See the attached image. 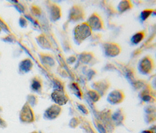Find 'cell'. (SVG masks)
Segmentation results:
<instances>
[{"mask_svg": "<svg viewBox=\"0 0 156 133\" xmlns=\"http://www.w3.org/2000/svg\"><path fill=\"white\" fill-rule=\"evenodd\" d=\"M140 68L144 73L146 74L150 72L153 69L152 60L148 57H146L143 59L140 65Z\"/></svg>", "mask_w": 156, "mask_h": 133, "instance_id": "5", "label": "cell"}, {"mask_svg": "<svg viewBox=\"0 0 156 133\" xmlns=\"http://www.w3.org/2000/svg\"><path fill=\"white\" fill-rule=\"evenodd\" d=\"M89 96L92 99L93 101L96 102L97 100H98L99 99V96L98 93L94 91H91L89 92L88 93Z\"/></svg>", "mask_w": 156, "mask_h": 133, "instance_id": "13", "label": "cell"}, {"mask_svg": "<svg viewBox=\"0 0 156 133\" xmlns=\"http://www.w3.org/2000/svg\"><path fill=\"white\" fill-rule=\"evenodd\" d=\"M32 87V89H33L34 90L37 91V90H39V89L41 88V83H40L38 81L35 80V81L33 82Z\"/></svg>", "mask_w": 156, "mask_h": 133, "instance_id": "17", "label": "cell"}, {"mask_svg": "<svg viewBox=\"0 0 156 133\" xmlns=\"http://www.w3.org/2000/svg\"><path fill=\"white\" fill-rule=\"evenodd\" d=\"M129 5L130 4L129 3L128 1H123L120 4V6H119V9H121V11H124L126 9H129Z\"/></svg>", "mask_w": 156, "mask_h": 133, "instance_id": "16", "label": "cell"}, {"mask_svg": "<svg viewBox=\"0 0 156 133\" xmlns=\"http://www.w3.org/2000/svg\"><path fill=\"white\" fill-rule=\"evenodd\" d=\"M120 51L119 46L115 44L109 43L105 46V51L108 56H116L120 53Z\"/></svg>", "mask_w": 156, "mask_h": 133, "instance_id": "7", "label": "cell"}, {"mask_svg": "<svg viewBox=\"0 0 156 133\" xmlns=\"http://www.w3.org/2000/svg\"><path fill=\"white\" fill-rule=\"evenodd\" d=\"M151 13H152V10L146 9V10L143 11L141 14V18H142V19L145 20L147 18H148V17Z\"/></svg>", "mask_w": 156, "mask_h": 133, "instance_id": "15", "label": "cell"}, {"mask_svg": "<svg viewBox=\"0 0 156 133\" xmlns=\"http://www.w3.org/2000/svg\"><path fill=\"white\" fill-rule=\"evenodd\" d=\"M78 107L80 108V109L81 110H82L84 113H88V111H87V109L85 108V107H84L83 105H79V106H78Z\"/></svg>", "mask_w": 156, "mask_h": 133, "instance_id": "18", "label": "cell"}, {"mask_svg": "<svg viewBox=\"0 0 156 133\" xmlns=\"http://www.w3.org/2000/svg\"><path fill=\"white\" fill-rule=\"evenodd\" d=\"M123 98V93L119 91H115L110 93L108 96V100L112 104L120 103Z\"/></svg>", "mask_w": 156, "mask_h": 133, "instance_id": "6", "label": "cell"}, {"mask_svg": "<svg viewBox=\"0 0 156 133\" xmlns=\"http://www.w3.org/2000/svg\"><path fill=\"white\" fill-rule=\"evenodd\" d=\"M87 23L91 29L98 30L102 27V21L97 14H93Z\"/></svg>", "mask_w": 156, "mask_h": 133, "instance_id": "3", "label": "cell"}, {"mask_svg": "<svg viewBox=\"0 0 156 133\" xmlns=\"http://www.w3.org/2000/svg\"><path fill=\"white\" fill-rule=\"evenodd\" d=\"M142 133H152V132L149 131V130H145V131H143V132H142Z\"/></svg>", "mask_w": 156, "mask_h": 133, "instance_id": "19", "label": "cell"}, {"mask_svg": "<svg viewBox=\"0 0 156 133\" xmlns=\"http://www.w3.org/2000/svg\"><path fill=\"white\" fill-rule=\"evenodd\" d=\"M71 89L75 93L76 96H78L79 98H81V93L80 90V88H78L77 85L76 84H71Z\"/></svg>", "mask_w": 156, "mask_h": 133, "instance_id": "14", "label": "cell"}, {"mask_svg": "<svg viewBox=\"0 0 156 133\" xmlns=\"http://www.w3.org/2000/svg\"><path fill=\"white\" fill-rule=\"evenodd\" d=\"M51 98L57 105H64L67 102L68 99L64 92L61 89L54 91L51 94Z\"/></svg>", "mask_w": 156, "mask_h": 133, "instance_id": "2", "label": "cell"}, {"mask_svg": "<svg viewBox=\"0 0 156 133\" xmlns=\"http://www.w3.org/2000/svg\"><path fill=\"white\" fill-rule=\"evenodd\" d=\"M51 18L53 20H57L60 16V10L57 5H54L51 7Z\"/></svg>", "mask_w": 156, "mask_h": 133, "instance_id": "10", "label": "cell"}, {"mask_svg": "<svg viewBox=\"0 0 156 133\" xmlns=\"http://www.w3.org/2000/svg\"><path fill=\"white\" fill-rule=\"evenodd\" d=\"M71 17L72 19H79L82 18L83 17V12L82 10L80 8H78L77 7H74L71 9Z\"/></svg>", "mask_w": 156, "mask_h": 133, "instance_id": "9", "label": "cell"}, {"mask_svg": "<svg viewBox=\"0 0 156 133\" xmlns=\"http://www.w3.org/2000/svg\"><path fill=\"white\" fill-rule=\"evenodd\" d=\"M32 65V64L31 61L29 60H26L22 62L21 65H20V68L22 71H23L25 72H28L30 70Z\"/></svg>", "mask_w": 156, "mask_h": 133, "instance_id": "11", "label": "cell"}, {"mask_svg": "<svg viewBox=\"0 0 156 133\" xmlns=\"http://www.w3.org/2000/svg\"><path fill=\"white\" fill-rule=\"evenodd\" d=\"M61 112V108L58 105H53L46 111L45 116L49 119L56 118Z\"/></svg>", "mask_w": 156, "mask_h": 133, "instance_id": "4", "label": "cell"}, {"mask_svg": "<svg viewBox=\"0 0 156 133\" xmlns=\"http://www.w3.org/2000/svg\"><path fill=\"white\" fill-rule=\"evenodd\" d=\"M22 119L25 121H31L34 119L33 113L28 106H25L22 111Z\"/></svg>", "mask_w": 156, "mask_h": 133, "instance_id": "8", "label": "cell"}, {"mask_svg": "<svg viewBox=\"0 0 156 133\" xmlns=\"http://www.w3.org/2000/svg\"><path fill=\"white\" fill-rule=\"evenodd\" d=\"M144 35L143 32H139L133 36L132 39V42H133L135 44H137L142 41L144 38Z\"/></svg>", "mask_w": 156, "mask_h": 133, "instance_id": "12", "label": "cell"}, {"mask_svg": "<svg viewBox=\"0 0 156 133\" xmlns=\"http://www.w3.org/2000/svg\"><path fill=\"white\" fill-rule=\"evenodd\" d=\"M74 35L77 40L82 42L91 35V29L87 23H83L76 28Z\"/></svg>", "mask_w": 156, "mask_h": 133, "instance_id": "1", "label": "cell"}]
</instances>
